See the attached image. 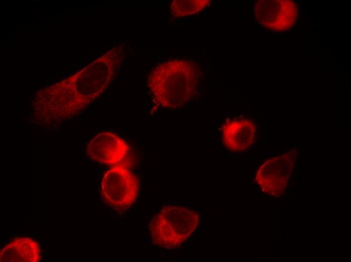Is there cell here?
Wrapping results in <instances>:
<instances>
[{
  "mask_svg": "<svg viewBox=\"0 0 351 262\" xmlns=\"http://www.w3.org/2000/svg\"><path fill=\"white\" fill-rule=\"evenodd\" d=\"M210 3L209 0L176 1L171 5L173 15L183 17L202 11Z\"/></svg>",
  "mask_w": 351,
  "mask_h": 262,
  "instance_id": "8",
  "label": "cell"
},
{
  "mask_svg": "<svg viewBox=\"0 0 351 262\" xmlns=\"http://www.w3.org/2000/svg\"><path fill=\"white\" fill-rule=\"evenodd\" d=\"M256 133V127L252 121L246 119L232 120L224 124L222 140L228 150L240 153L253 144Z\"/></svg>",
  "mask_w": 351,
  "mask_h": 262,
  "instance_id": "6",
  "label": "cell"
},
{
  "mask_svg": "<svg viewBox=\"0 0 351 262\" xmlns=\"http://www.w3.org/2000/svg\"><path fill=\"white\" fill-rule=\"evenodd\" d=\"M40 257L38 243L28 237L15 239L0 252L1 262H37Z\"/></svg>",
  "mask_w": 351,
  "mask_h": 262,
  "instance_id": "7",
  "label": "cell"
},
{
  "mask_svg": "<svg viewBox=\"0 0 351 262\" xmlns=\"http://www.w3.org/2000/svg\"><path fill=\"white\" fill-rule=\"evenodd\" d=\"M129 150V146L124 140L108 132L95 136L86 146V153L90 159L108 165L120 163Z\"/></svg>",
  "mask_w": 351,
  "mask_h": 262,
  "instance_id": "5",
  "label": "cell"
},
{
  "mask_svg": "<svg viewBox=\"0 0 351 262\" xmlns=\"http://www.w3.org/2000/svg\"><path fill=\"white\" fill-rule=\"evenodd\" d=\"M255 13L261 26L271 31L284 32L296 24L298 9L292 1H259L255 4Z\"/></svg>",
  "mask_w": 351,
  "mask_h": 262,
  "instance_id": "4",
  "label": "cell"
},
{
  "mask_svg": "<svg viewBox=\"0 0 351 262\" xmlns=\"http://www.w3.org/2000/svg\"><path fill=\"white\" fill-rule=\"evenodd\" d=\"M138 191L139 184L136 177L120 164L110 168L102 180V198L116 210L128 209L136 201Z\"/></svg>",
  "mask_w": 351,
  "mask_h": 262,
  "instance_id": "3",
  "label": "cell"
},
{
  "mask_svg": "<svg viewBox=\"0 0 351 262\" xmlns=\"http://www.w3.org/2000/svg\"><path fill=\"white\" fill-rule=\"evenodd\" d=\"M199 224L196 211L179 206H167L152 218L149 229L153 244L165 249L180 247Z\"/></svg>",
  "mask_w": 351,
  "mask_h": 262,
  "instance_id": "2",
  "label": "cell"
},
{
  "mask_svg": "<svg viewBox=\"0 0 351 262\" xmlns=\"http://www.w3.org/2000/svg\"><path fill=\"white\" fill-rule=\"evenodd\" d=\"M199 76V66L194 61L173 60L156 68L148 84L159 105L175 109L185 106L194 97Z\"/></svg>",
  "mask_w": 351,
  "mask_h": 262,
  "instance_id": "1",
  "label": "cell"
}]
</instances>
